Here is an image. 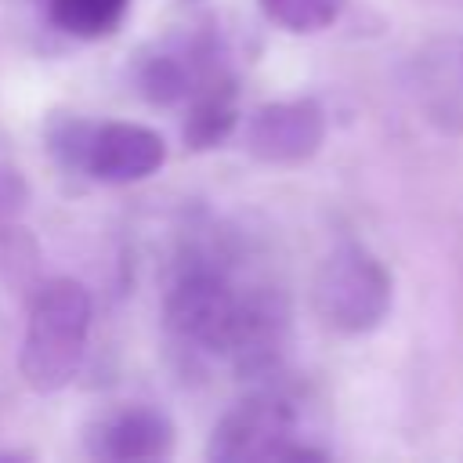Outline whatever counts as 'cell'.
Listing matches in <instances>:
<instances>
[{
    "label": "cell",
    "mask_w": 463,
    "mask_h": 463,
    "mask_svg": "<svg viewBox=\"0 0 463 463\" xmlns=\"http://www.w3.org/2000/svg\"><path fill=\"white\" fill-rule=\"evenodd\" d=\"M90 315H94L90 293L76 279L58 275L36 289V297L29 304L22 354H18L22 380L33 391L54 394L65 383H72V376L83 365Z\"/></svg>",
    "instance_id": "obj_1"
},
{
    "label": "cell",
    "mask_w": 463,
    "mask_h": 463,
    "mask_svg": "<svg viewBox=\"0 0 463 463\" xmlns=\"http://www.w3.org/2000/svg\"><path fill=\"white\" fill-rule=\"evenodd\" d=\"M311 304L322 326L344 336L373 333L391 311V275L365 246L340 242L315 268Z\"/></svg>",
    "instance_id": "obj_2"
},
{
    "label": "cell",
    "mask_w": 463,
    "mask_h": 463,
    "mask_svg": "<svg viewBox=\"0 0 463 463\" xmlns=\"http://www.w3.org/2000/svg\"><path fill=\"white\" fill-rule=\"evenodd\" d=\"M326 452L297 441V412L282 391H253L232 405L210 430L206 459L213 463H268V459H322Z\"/></svg>",
    "instance_id": "obj_3"
},
{
    "label": "cell",
    "mask_w": 463,
    "mask_h": 463,
    "mask_svg": "<svg viewBox=\"0 0 463 463\" xmlns=\"http://www.w3.org/2000/svg\"><path fill=\"white\" fill-rule=\"evenodd\" d=\"M242 289L213 260H188L166 289L163 318L177 344L199 354H228Z\"/></svg>",
    "instance_id": "obj_4"
},
{
    "label": "cell",
    "mask_w": 463,
    "mask_h": 463,
    "mask_svg": "<svg viewBox=\"0 0 463 463\" xmlns=\"http://www.w3.org/2000/svg\"><path fill=\"white\" fill-rule=\"evenodd\" d=\"M289 351V300L271 286L242 289L239 318L228 344V362L246 380L275 376Z\"/></svg>",
    "instance_id": "obj_5"
},
{
    "label": "cell",
    "mask_w": 463,
    "mask_h": 463,
    "mask_svg": "<svg viewBox=\"0 0 463 463\" xmlns=\"http://www.w3.org/2000/svg\"><path fill=\"white\" fill-rule=\"evenodd\" d=\"M326 141V112L311 98L268 101L246 119V152L268 166H297Z\"/></svg>",
    "instance_id": "obj_6"
},
{
    "label": "cell",
    "mask_w": 463,
    "mask_h": 463,
    "mask_svg": "<svg viewBox=\"0 0 463 463\" xmlns=\"http://www.w3.org/2000/svg\"><path fill=\"white\" fill-rule=\"evenodd\" d=\"M166 163V141L145 123H94L83 174L105 184H134Z\"/></svg>",
    "instance_id": "obj_7"
},
{
    "label": "cell",
    "mask_w": 463,
    "mask_h": 463,
    "mask_svg": "<svg viewBox=\"0 0 463 463\" xmlns=\"http://www.w3.org/2000/svg\"><path fill=\"white\" fill-rule=\"evenodd\" d=\"M174 452V423L163 409L127 405L109 412L94 434V456L116 463H145L166 459Z\"/></svg>",
    "instance_id": "obj_8"
},
{
    "label": "cell",
    "mask_w": 463,
    "mask_h": 463,
    "mask_svg": "<svg viewBox=\"0 0 463 463\" xmlns=\"http://www.w3.org/2000/svg\"><path fill=\"white\" fill-rule=\"evenodd\" d=\"M239 123L235 109V76L228 69H217L199 80V87L188 94V116H184V145L195 152H206L221 145Z\"/></svg>",
    "instance_id": "obj_9"
},
{
    "label": "cell",
    "mask_w": 463,
    "mask_h": 463,
    "mask_svg": "<svg viewBox=\"0 0 463 463\" xmlns=\"http://www.w3.org/2000/svg\"><path fill=\"white\" fill-rule=\"evenodd\" d=\"M127 7L130 0H47V18L76 40H98L119 29Z\"/></svg>",
    "instance_id": "obj_10"
},
{
    "label": "cell",
    "mask_w": 463,
    "mask_h": 463,
    "mask_svg": "<svg viewBox=\"0 0 463 463\" xmlns=\"http://www.w3.org/2000/svg\"><path fill=\"white\" fill-rule=\"evenodd\" d=\"M257 4L264 18L286 33H322L347 7V0H257Z\"/></svg>",
    "instance_id": "obj_11"
},
{
    "label": "cell",
    "mask_w": 463,
    "mask_h": 463,
    "mask_svg": "<svg viewBox=\"0 0 463 463\" xmlns=\"http://www.w3.org/2000/svg\"><path fill=\"white\" fill-rule=\"evenodd\" d=\"M90 130H94V123L83 119V116L58 112V116L47 119L43 141H47V152L54 156V163H58L61 170H69V174H83V156H87Z\"/></svg>",
    "instance_id": "obj_12"
},
{
    "label": "cell",
    "mask_w": 463,
    "mask_h": 463,
    "mask_svg": "<svg viewBox=\"0 0 463 463\" xmlns=\"http://www.w3.org/2000/svg\"><path fill=\"white\" fill-rule=\"evenodd\" d=\"M25 203H29V184H25L22 170L0 163V228L7 221H14L25 210Z\"/></svg>",
    "instance_id": "obj_13"
}]
</instances>
